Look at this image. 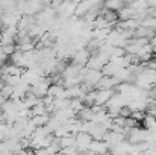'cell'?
<instances>
[{
	"instance_id": "30bf717a",
	"label": "cell",
	"mask_w": 156,
	"mask_h": 155,
	"mask_svg": "<svg viewBox=\"0 0 156 155\" xmlns=\"http://www.w3.org/2000/svg\"><path fill=\"white\" fill-rule=\"evenodd\" d=\"M29 91H30V87L26 85L24 82H20L18 85L12 87V98L11 99H24Z\"/></svg>"
},
{
	"instance_id": "9a60e30c",
	"label": "cell",
	"mask_w": 156,
	"mask_h": 155,
	"mask_svg": "<svg viewBox=\"0 0 156 155\" xmlns=\"http://www.w3.org/2000/svg\"><path fill=\"white\" fill-rule=\"evenodd\" d=\"M2 50L6 56H11L14 52H15V44H11V46H2Z\"/></svg>"
},
{
	"instance_id": "8fae6325",
	"label": "cell",
	"mask_w": 156,
	"mask_h": 155,
	"mask_svg": "<svg viewBox=\"0 0 156 155\" xmlns=\"http://www.w3.org/2000/svg\"><path fill=\"white\" fill-rule=\"evenodd\" d=\"M87 134H90L93 140H103L105 134H106V129H103L100 125H96V123H93V122H91L90 129H88V132H87Z\"/></svg>"
},
{
	"instance_id": "4fadbf2b",
	"label": "cell",
	"mask_w": 156,
	"mask_h": 155,
	"mask_svg": "<svg viewBox=\"0 0 156 155\" xmlns=\"http://www.w3.org/2000/svg\"><path fill=\"white\" fill-rule=\"evenodd\" d=\"M58 140H59V148H61V151H62V149H67V148L76 146V145H74V135H67V137H62V138H58Z\"/></svg>"
},
{
	"instance_id": "ba28073f",
	"label": "cell",
	"mask_w": 156,
	"mask_h": 155,
	"mask_svg": "<svg viewBox=\"0 0 156 155\" xmlns=\"http://www.w3.org/2000/svg\"><path fill=\"white\" fill-rule=\"evenodd\" d=\"M108 151H109L108 145L105 143L103 140H93L91 145H90V149H88V152L91 155H103Z\"/></svg>"
},
{
	"instance_id": "8992f818",
	"label": "cell",
	"mask_w": 156,
	"mask_h": 155,
	"mask_svg": "<svg viewBox=\"0 0 156 155\" xmlns=\"http://www.w3.org/2000/svg\"><path fill=\"white\" fill-rule=\"evenodd\" d=\"M90 56H91L90 52L87 50L85 47L77 49V50L74 52V55L71 56V64H74L77 67H85L87 62H88V59H90Z\"/></svg>"
},
{
	"instance_id": "7c38bea8",
	"label": "cell",
	"mask_w": 156,
	"mask_h": 155,
	"mask_svg": "<svg viewBox=\"0 0 156 155\" xmlns=\"http://www.w3.org/2000/svg\"><path fill=\"white\" fill-rule=\"evenodd\" d=\"M124 2L123 0H111V2H105L103 3V8L106 11H111V12H118V11H121L123 8H124Z\"/></svg>"
},
{
	"instance_id": "5bb4252c",
	"label": "cell",
	"mask_w": 156,
	"mask_h": 155,
	"mask_svg": "<svg viewBox=\"0 0 156 155\" xmlns=\"http://www.w3.org/2000/svg\"><path fill=\"white\" fill-rule=\"evenodd\" d=\"M30 114H32V117H34V116H44V114H47V109H46V106L43 105V102H40L38 105H35V106L30 109Z\"/></svg>"
},
{
	"instance_id": "7a4b0ae2",
	"label": "cell",
	"mask_w": 156,
	"mask_h": 155,
	"mask_svg": "<svg viewBox=\"0 0 156 155\" xmlns=\"http://www.w3.org/2000/svg\"><path fill=\"white\" fill-rule=\"evenodd\" d=\"M52 85V79L50 78H47V76H43L37 84H34L32 87H30V91L29 93H32L34 96H37L38 99H44L46 96H47V91H49V87Z\"/></svg>"
},
{
	"instance_id": "6da1fadb",
	"label": "cell",
	"mask_w": 156,
	"mask_h": 155,
	"mask_svg": "<svg viewBox=\"0 0 156 155\" xmlns=\"http://www.w3.org/2000/svg\"><path fill=\"white\" fill-rule=\"evenodd\" d=\"M133 84L144 90V91H149L152 90L153 87H156V70L153 68H149V67H144L133 79Z\"/></svg>"
},
{
	"instance_id": "3957f363",
	"label": "cell",
	"mask_w": 156,
	"mask_h": 155,
	"mask_svg": "<svg viewBox=\"0 0 156 155\" xmlns=\"http://www.w3.org/2000/svg\"><path fill=\"white\" fill-rule=\"evenodd\" d=\"M108 62H109V58L106 55H103V53L97 52V53H94V55L90 56V59H88V62H87L85 67L90 68V70H100L102 72V68Z\"/></svg>"
},
{
	"instance_id": "52a82bcc",
	"label": "cell",
	"mask_w": 156,
	"mask_h": 155,
	"mask_svg": "<svg viewBox=\"0 0 156 155\" xmlns=\"http://www.w3.org/2000/svg\"><path fill=\"white\" fill-rule=\"evenodd\" d=\"M115 93V90H96V98H94V105H100L105 106L108 101L112 98V94Z\"/></svg>"
},
{
	"instance_id": "9c48e42d",
	"label": "cell",
	"mask_w": 156,
	"mask_h": 155,
	"mask_svg": "<svg viewBox=\"0 0 156 155\" xmlns=\"http://www.w3.org/2000/svg\"><path fill=\"white\" fill-rule=\"evenodd\" d=\"M120 85V82L115 79V78H111V76H103L100 79V82L97 84V90H114Z\"/></svg>"
},
{
	"instance_id": "277c9868",
	"label": "cell",
	"mask_w": 156,
	"mask_h": 155,
	"mask_svg": "<svg viewBox=\"0 0 156 155\" xmlns=\"http://www.w3.org/2000/svg\"><path fill=\"white\" fill-rule=\"evenodd\" d=\"M91 142H93V138H91L90 134H87V132H79V134H76V135H74V145H76L77 154H85V152H88Z\"/></svg>"
},
{
	"instance_id": "5b68a950",
	"label": "cell",
	"mask_w": 156,
	"mask_h": 155,
	"mask_svg": "<svg viewBox=\"0 0 156 155\" xmlns=\"http://www.w3.org/2000/svg\"><path fill=\"white\" fill-rule=\"evenodd\" d=\"M103 78V73L100 70H90L85 67V75H83V82L87 87H90L91 90L94 87H97V84L100 82V79Z\"/></svg>"
}]
</instances>
